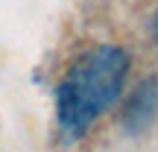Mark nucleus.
Here are the masks:
<instances>
[{"instance_id": "f257e3e1", "label": "nucleus", "mask_w": 158, "mask_h": 152, "mask_svg": "<svg viewBox=\"0 0 158 152\" xmlns=\"http://www.w3.org/2000/svg\"><path fill=\"white\" fill-rule=\"evenodd\" d=\"M129 59L120 47L88 50L56 88V117L70 138H79L106 108L114 105L126 82Z\"/></svg>"}, {"instance_id": "f03ea898", "label": "nucleus", "mask_w": 158, "mask_h": 152, "mask_svg": "<svg viewBox=\"0 0 158 152\" xmlns=\"http://www.w3.org/2000/svg\"><path fill=\"white\" fill-rule=\"evenodd\" d=\"M152 29H155V38H158V18H155V27H152Z\"/></svg>"}]
</instances>
